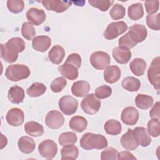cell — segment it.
Listing matches in <instances>:
<instances>
[{
  "mask_svg": "<svg viewBox=\"0 0 160 160\" xmlns=\"http://www.w3.org/2000/svg\"><path fill=\"white\" fill-rule=\"evenodd\" d=\"M104 128L107 134L113 136L118 135L122 130L121 123L115 119L108 120L104 124Z\"/></svg>",
  "mask_w": 160,
  "mask_h": 160,
  "instance_id": "obj_33",
  "label": "cell"
},
{
  "mask_svg": "<svg viewBox=\"0 0 160 160\" xmlns=\"http://www.w3.org/2000/svg\"><path fill=\"white\" fill-rule=\"evenodd\" d=\"M38 151L42 157L46 159H52L58 152V146L52 140L46 139L39 144Z\"/></svg>",
  "mask_w": 160,
  "mask_h": 160,
  "instance_id": "obj_9",
  "label": "cell"
},
{
  "mask_svg": "<svg viewBox=\"0 0 160 160\" xmlns=\"http://www.w3.org/2000/svg\"><path fill=\"white\" fill-rule=\"evenodd\" d=\"M61 159H76L79 155L78 148L72 144L64 146L61 150Z\"/></svg>",
  "mask_w": 160,
  "mask_h": 160,
  "instance_id": "obj_29",
  "label": "cell"
},
{
  "mask_svg": "<svg viewBox=\"0 0 160 160\" xmlns=\"http://www.w3.org/2000/svg\"><path fill=\"white\" fill-rule=\"evenodd\" d=\"M128 14L129 18L134 21L142 18L144 16V9L142 4L140 2L132 4L128 8Z\"/></svg>",
  "mask_w": 160,
  "mask_h": 160,
  "instance_id": "obj_30",
  "label": "cell"
},
{
  "mask_svg": "<svg viewBox=\"0 0 160 160\" xmlns=\"http://www.w3.org/2000/svg\"><path fill=\"white\" fill-rule=\"evenodd\" d=\"M112 94V89L110 86L102 85L96 88L95 95L99 99H105L109 97Z\"/></svg>",
  "mask_w": 160,
  "mask_h": 160,
  "instance_id": "obj_43",
  "label": "cell"
},
{
  "mask_svg": "<svg viewBox=\"0 0 160 160\" xmlns=\"http://www.w3.org/2000/svg\"><path fill=\"white\" fill-rule=\"evenodd\" d=\"M46 86L41 82H34L26 90V93L32 98L42 95L46 91Z\"/></svg>",
  "mask_w": 160,
  "mask_h": 160,
  "instance_id": "obj_34",
  "label": "cell"
},
{
  "mask_svg": "<svg viewBox=\"0 0 160 160\" xmlns=\"http://www.w3.org/2000/svg\"><path fill=\"white\" fill-rule=\"evenodd\" d=\"M121 144L124 149L129 151L134 150L138 147L139 144L134 138L132 129H128V131L121 136Z\"/></svg>",
  "mask_w": 160,
  "mask_h": 160,
  "instance_id": "obj_22",
  "label": "cell"
},
{
  "mask_svg": "<svg viewBox=\"0 0 160 160\" xmlns=\"http://www.w3.org/2000/svg\"><path fill=\"white\" fill-rule=\"evenodd\" d=\"M7 7L9 11L12 13H19L22 11L24 2L22 0H8Z\"/></svg>",
  "mask_w": 160,
  "mask_h": 160,
  "instance_id": "obj_39",
  "label": "cell"
},
{
  "mask_svg": "<svg viewBox=\"0 0 160 160\" xmlns=\"http://www.w3.org/2000/svg\"><path fill=\"white\" fill-rule=\"evenodd\" d=\"M88 2L92 7L98 8L101 11H106L114 3L111 0H89Z\"/></svg>",
  "mask_w": 160,
  "mask_h": 160,
  "instance_id": "obj_40",
  "label": "cell"
},
{
  "mask_svg": "<svg viewBox=\"0 0 160 160\" xmlns=\"http://www.w3.org/2000/svg\"><path fill=\"white\" fill-rule=\"evenodd\" d=\"M51 44V39L47 36H38L33 38L32 41V46L33 49L37 51L45 52L50 47Z\"/></svg>",
  "mask_w": 160,
  "mask_h": 160,
  "instance_id": "obj_18",
  "label": "cell"
},
{
  "mask_svg": "<svg viewBox=\"0 0 160 160\" xmlns=\"http://www.w3.org/2000/svg\"><path fill=\"white\" fill-rule=\"evenodd\" d=\"M65 56L64 48L59 45L54 46L48 52V58L55 64H60Z\"/></svg>",
  "mask_w": 160,
  "mask_h": 160,
  "instance_id": "obj_24",
  "label": "cell"
},
{
  "mask_svg": "<svg viewBox=\"0 0 160 160\" xmlns=\"http://www.w3.org/2000/svg\"><path fill=\"white\" fill-rule=\"evenodd\" d=\"M80 146L86 150L102 149L108 146L107 139L102 135L87 132L80 139Z\"/></svg>",
  "mask_w": 160,
  "mask_h": 160,
  "instance_id": "obj_2",
  "label": "cell"
},
{
  "mask_svg": "<svg viewBox=\"0 0 160 160\" xmlns=\"http://www.w3.org/2000/svg\"><path fill=\"white\" fill-rule=\"evenodd\" d=\"M41 2L47 10L53 11L58 13L66 11L71 6V2L68 1L44 0L42 1Z\"/></svg>",
  "mask_w": 160,
  "mask_h": 160,
  "instance_id": "obj_11",
  "label": "cell"
},
{
  "mask_svg": "<svg viewBox=\"0 0 160 160\" xmlns=\"http://www.w3.org/2000/svg\"><path fill=\"white\" fill-rule=\"evenodd\" d=\"M138 111L134 107L125 108L121 113V120L122 122L128 126L136 124L139 119Z\"/></svg>",
  "mask_w": 160,
  "mask_h": 160,
  "instance_id": "obj_14",
  "label": "cell"
},
{
  "mask_svg": "<svg viewBox=\"0 0 160 160\" xmlns=\"http://www.w3.org/2000/svg\"><path fill=\"white\" fill-rule=\"evenodd\" d=\"M118 159H136V158L129 151H122L118 153Z\"/></svg>",
  "mask_w": 160,
  "mask_h": 160,
  "instance_id": "obj_49",
  "label": "cell"
},
{
  "mask_svg": "<svg viewBox=\"0 0 160 160\" xmlns=\"http://www.w3.org/2000/svg\"><path fill=\"white\" fill-rule=\"evenodd\" d=\"M119 46L124 47L128 49L133 48L135 46H136L137 44H136L130 38L129 34L127 32L125 34V35L122 36L120 39H119L118 42Z\"/></svg>",
  "mask_w": 160,
  "mask_h": 160,
  "instance_id": "obj_45",
  "label": "cell"
},
{
  "mask_svg": "<svg viewBox=\"0 0 160 160\" xmlns=\"http://www.w3.org/2000/svg\"><path fill=\"white\" fill-rule=\"evenodd\" d=\"M69 126L72 131L76 132H82L87 128L88 121L82 116H75L69 121Z\"/></svg>",
  "mask_w": 160,
  "mask_h": 160,
  "instance_id": "obj_26",
  "label": "cell"
},
{
  "mask_svg": "<svg viewBox=\"0 0 160 160\" xmlns=\"http://www.w3.org/2000/svg\"><path fill=\"white\" fill-rule=\"evenodd\" d=\"M146 12L149 14L156 13L159 9V1H146L144 2Z\"/></svg>",
  "mask_w": 160,
  "mask_h": 160,
  "instance_id": "obj_46",
  "label": "cell"
},
{
  "mask_svg": "<svg viewBox=\"0 0 160 160\" xmlns=\"http://www.w3.org/2000/svg\"><path fill=\"white\" fill-rule=\"evenodd\" d=\"M148 132L149 135L155 138L158 137L160 134V123L159 119L152 118L148 122Z\"/></svg>",
  "mask_w": 160,
  "mask_h": 160,
  "instance_id": "obj_37",
  "label": "cell"
},
{
  "mask_svg": "<svg viewBox=\"0 0 160 160\" xmlns=\"http://www.w3.org/2000/svg\"><path fill=\"white\" fill-rule=\"evenodd\" d=\"M160 104L159 102L158 101L155 103V104L153 106L152 109H151L149 112V116L150 117L152 118L156 119H159V109H160Z\"/></svg>",
  "mask_w": 160,
  "mask_h": 160,
  "instance_id": "obj_48",
  "label": "cell"
},
{
  "mask_svg": "<svg viewBox=\"0 0 160 160\" xmlns=\"http://www.w3.org/2000/svg\"><path fill=\"white\" fill-rule=\"evenodd\" d=\"M128 29V25L124 21L112 22L108 24L104 32V36L106 39L111 40L116 38L123 34Z\"/></svg>",
  "mask_w": 160,
  "mask_h": 160,
  "instance_id": "obj_6",
  "label": "cell"
},
{
  "mask_svg": "<svg viewBox=\"0 0 160 160\" xmlns=\"http://www.w3.org/2000/svg\"><path fill=\"white\" fill-rule=\"evenodd\" d=\"M29 68L24 64L9 65L6 69L5 76L11 81H18L28 78L30 75Z\"/></svg>",
  "mask_w": 160,
  "mask_h": 160,
  "instance_id": "obj_3",
  "label": "cell"
},
{
  "mask_svg": "<svg viewBox=\"0 0 160 160\" xmlns=\"http://www.w3.org/2000/svg\"><path fill=\"white\" fill-rule=\"evenodd\" d=\"M125 8L122 4L118 3L114 4L109 12L110 16L114 20H118L123 18L125 16Z\"/></svg>",
  "mask_w": 160,
  "mask_h": 160,
  "instance_id": "obj_36",
  "label": "cell"
},
{
  "mask_svg": "<svg viewBox=\"0 0 160 160\" xmlns=\"http://www.w3.org/2000/svg\"><path fill=\"white\" fill-rule=\"evenodd\" d=\"M7 122L12 126H19L24 122V114L23 111L17 108L8 111L6 116Z\"/></svg>",
  "mask_w": 160,
  "mask_h": 160,
  "instance_id": "obj_13",
  "label": "cell"
},
{
  "mask_svg": "<svg viewBox=\"0 0 160 160\" xmlns=\"http://www.w3.org/2000/svg\"><path fill=\"white\" fill-rule=\"evenodd\" d=\"M122 88L128 91L134 92L139 89L141 87L140 81L132 76H128L125 78L122 81Z\"/></svg>",
  "mask_w": 160,
  "mask_h": 160,
  "instance_id": "obj_32",
  "label": "cell"
},
{
  "mask_svg": "<svg viewBox=\"0 0 160 160\" xmlns=\"http://www.w3.org/2000/svg\"><path fill=\"white\" fill-rule=\"evenodd\" d=\"M25 49V42L24 40L18 37H14L5 43L1 44V54L3 60L8 63L15 62L19 52Z\"/></svg>",
  "mask_w": 160,
  "mask_h": 160,
  "instance_id": "obj_1",
  "label": "cell"
},
{
  "mask_svg": "<svg viewBox=\"0 0 160 160\" xmlns=\"http://www.w3.org/2000/svg\"><path fill=\"white\" fill-rule=\"evenodd\" d=\"M90 90V85L86 81H78L74 82L71 87V92L76 97H84Z\"/></svg>",
  "mask_w": 160,
  "mask_h": 160,
  "instance_id": "obj_21",
  "label": "cell"
},
{
  "mask_svg": "<svg viewBox=\"0 0 160 160\" xmlns=\"http://www.w3.org/2000/svg\"><path fill=\"white\" fill-rule=\"evenodd\" d=\"M67 84V81L63 77H58L54 79L51 84V89L54 92H61Z\"/></svg>",
  "mask_w": 160,
  "mask_h": 160,
  "instance_id": "obj_42",
  "label": "cell"
},
{
  "mask_svg": "<svg viewBox=\"0 0 160 160\" xmlns=\"http://www.w3.org/2000/svg\"><path fill=\"white\" fill-rule=\"evenodd\" d=\"M78 138L75 133L72 132H65L61 133L59 138L58 141L60 145L64 146L68 144H72L76 142Z\"/></svg>",
  "mask_w": 160,
  "mask_h": 160,
  "instance_id": "obj_35",
  "label": "cell"
},
{
  "mask_svg": "<svg viewBox=\"0 0 160 160\" xmlns=\"http://www.w3.org/2000/svg\"><path fill=\"white\" fill-rule=\"evenodd\" d=\"M24 130L26 132L33 137H38L43 134V126L39 123L35 121L27 122L24 125Z\"/></svg>",
  "mask_w": 160,
  "mask_h": 160,
  "instance_id": "obj_27",
  "label": "cell"
},
{
  "mask_svg": "<svg viewBox=\"0 0 160 160\" xmlns=\"http://www.w3.org/2000/svg\"><path fill=\"white\" fill-rule=\"evenodd\" d=\"M18 145L20 151L24 154L31 153L36 148V143L33 139L27 136L21 137Z\"/></svg>",
  "mask_w": 160,
  "mask_h": 160,
  "instance_id": "obj_23",
  "label": "cell"
},
{
  "mask_svg": "<svg viewBox=\"0 0 160 160\" xmlns=\"http://www.w3.org/2000/svg\"><path fill=\"white\" fill-rule=\"evenodd\" d=\"M146 62L142 58H135L130 62L129 68L132 72L138 76L144 74L146 69Z\"/></svg>",
  "mask_w": 160,
  "mask_h": 160,
  "instance_id": "obj_28",
  "label": "cell"
},
{
  "mask_svg": "<svg viewBox=\"0 0 160 160\" xmlns=\"http://www.w3.org/2000/svg\"><path fill=\"white\" fill-rule=\"evenodd\" d=\"M118 151L112 147H109L102 151L101 154V160H106V159L116 160V159H118Z\"/></svg>",
  "mask_w": 160,
  "mask_h": 160,
  "instance_id": "obj_44",
  "label": "cell"
},
{
  "mask_svg": "<svg viewBox=\"0 0 160 160\" xmlns=\"http://www.w3.org/2000/svg\"><path fill=\"white\" fill-rule=\"evenodd\" d=\"M65 62L72 64L79 69L81 65V58L78 53H72L68 56Z\"/></svg>",
  "mask_w": 160,
  "mask_h": 160,
  "instance_id": "obj_47",
  "label": "cell"
},
{
  "mask_svg": "<svg viewBox=\"0 0 160 160\" xmlns=\"http://www.w3.org/2000/svg\"><path fill=\"white\" fill-rule=\"evenodd\" d=\"M46 124L51 129H57L60 128L64 122L63 115L57 110H52L48 112L45 118Z\"/></svg>",
  "mask_w": 160,
  "mask_h": 160,
  "instance_id": "obj_10",
  "label": "cell"
},
{
  "mask_svg": "<svg viewBox=\"0 0 160 160\" xmlns=\"http://www.w3.org/2000/svg\"><path fill=\"white\" fill-rule=\"evenodd\" d=\"M109 55L104 51H95L91 55L90 62L93 68L98 70H102L110 64Z\"/></svg>",
  "mask_w": 160,
  "mask_h": 160,
  "instance_id": "obj_7",
  "label": "cell"
},
{
  "mask_svg": "<svg viewBox=\"0 0 160 160\" xmlns=\"http://www.w3.org/2000/svg\"><path fill=\"white\" fill-rule=\"evenodd\" d=\"M58 70L62 76L69 80L76 79L79 75L78 68L70 63L64 62L58 67Z\"/></svg>",
  "mask_w": 160,
  "mask_h": 160,
  "instance_id": "obj_19",
  "label": "cell"
},
{
  "mask_svg": "<svg viewBox=\"0 0 160 160\" xmlns=\"http://www.w3.org/2000/svg\"><path fill=\"white\" fill-rule=\"evenodd\" d=\"M21 34L27 40H31L36 35V31L31 23L24 22L21 27Z\"/></svg>",
  "mask_w": 160,
  "mask_h": 160,
  "instance_id": "obj_38",
  "label": "cell"
},
{
  "mask_svg": "<svg viewBox=\"0 0 160 160\" xmlns=\"http://www.w3.org/2000/svg\"><path fill=\"white\" fill-rule=\"evenodd\" d=\"M60 110L66 115L74 114L78 107V101L71 96H64L60 98L58 102Z\"/></svg>",
  "mask_w": 160,
  "mask_h": 160,
  "instance_id": "obj_8",
  "label": "cell"
},
{
  "mask_svg": "<svg viewBox=\"0 0 160 160\" xmlns=\"http://www.w3.org/2000/svg\"><path fill=\"white\" fill-rule=\"evenodd\" d=\"M24 89L18 86H14L11 87L8 93V98L9 100L14 104H19L22 102L24 98Z\"/></svg>",
  "mask_w": 160,
  "mask_h": 160,
  "instance_id": "obj_25",
  "label": "cell"
},
{
  "mask_svg": "<svg viewBox=\"0 0 160 160\" xmlns=\"http://www.w3.org/2000/svg\"><path fill=\"white\" fill-rule=\"evenodd\" d=\"M112 56L117 62L124 64L129 61L132 57V54L129 49L124 47L118 46L113 49Z\"/></svg>",
  "mask_w": 160,
  "mask_h": 160,
  "instance_id": "obj_17",
  "label": "cell"
},
{
  "mask_svg": "<svg viewBox=\"0 0 160 160\" xmlns=\"http://www.w3.org/2000/svg\"><path fill=\"white\" fill-rule=\"evenodd\" d=\"M26 18L30 23L39 26L43 23L46 20V15L44 10L36 8H31L26 12Z\"/></svg>",
  "mask_w": 160,
  "mask_h": 160,
  "instance_id": "obj_16",
  "label": "cell"
},
{
  "mask_svg": "<svg viewBox=\"0 0 160 160\" xmlns=\"http://www.w3.org/2000/svg\"><path fill=\"white\" fill-rule=\"evenodd\" d=\"M101 101L95 94H87L81 102V107L83 111L88 114H94L98 112L101 107Z\"/></svg>",
  "mask_w": 160,
  "mask_h": 160,
  "instance_id": "obj_4",
  "label": "cell"
},
{
  "mask_svg": "<svg viewBox=\"0 0 160 160\" xmlns=\"http://www.w3.org/2000/svg\"><path fill=\"white\" fill-rule=\"evenodd\" d=\"M121 74V71L118 66L115 65L109 66L104 71V79L108 83H114L119 80Z\"/></svg>",
  "mask_w": 160,
  "mask_h": 160,
  "instance_id": "obj_20",
  "label": "cell"
},
{
  "mask_svg": "<svg viewBox=\"0 0 160 160\" xmlns=\"http://www.w3.org/2000/svg\"><path fill=\"white\" fill-rule=\"evenodd\" d=\"M159 16L160 13H158L156 14H149L146 16V24L150 29L156 31L159 30Z\"/></svg>",
  "mask_w": 160,
  "mask_h": 160,
  "instance_id": "obj_41",
  "label": "cell"
},
{
  "mask_svg": "<svg viewBox=\"0 0 160 160\" xmlns=\"http://www.w3.org/2000/svg\"><path fill=\"white\" fill-rule=\"evenodd\" d=\"M133 136L138 144L142 147L148 146L151 142V138L148 130L144 127H136L132 130Z\"/></svg>",
  "mask_w": 160,
  "mask_h": 160,
  "instance_id": "obj_15",
  "label": "cell"
},
{
  "mask_svg": "<svg viewBox=\"0 0 160 160\" xmlns=\"http://www.w3.org/2000/svg\"><path fill=\"white\" fill-rule=\"evenodd\" d=\"M148 78L154 88L159 91L160 86V58L157 56L153 59L148 70Z\"/></svg>",
  "mask_w": 160,
  "mask_h": 160,
  "instance_id": "obj_5",
  "label": "cell"
},
{
  "mask_svg": "<svg viewBox=\"0 0 160 160\" xmlns=\"http://www.w3.org/2000/svg\"><path fill=\"white\" fill-rule=\"evenodd\" d=\"M128 33L136 44L144 41L148 35L146 28L144 26L139 24H135L131 26Z\"/></svg>",
  "mask_w": 160,
  "mask_h": 160,
  "instance_id": "obj_12",
  "label": "cell"
},
{
  "mask_svg": "<svg viewBox=\"0 0 160 160\" xmlns=\"http://www.w3.org/2000/svg\"><path fill=\"white\" fill-rule=\"evenodd\" d=\"M153 98L148 95L139 94L135 98V103L136 106L141 109H147L151 107L153 104Z\"/></svg>",
  "mask_w": 160,
  "mask_h": 160,
  "instance_id": "obj_31",
  "label": "cell"
}]
</instances>
